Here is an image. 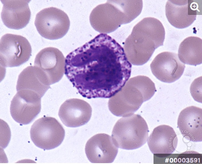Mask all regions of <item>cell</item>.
I'll return each mask as SVG.
<instances>
[{"mask_svg":"<svg viewBox=\"0 0 202 164\" xmlns=\"http://www.w3.org/2000/svg\"><path fill=\"white\" fill-rule=\"evenodd\" d=\"M177 125L185 139L193 142L202 140V109L192 106L183 109L180 113Z\"/></svg>","mask_w":202,"mask_h":164,"instance_id":"obj_16","label":"cell"},{"mask_svg":"<svg viewBox=\"0 0 202 164\" xmlns=\"http://www.w3.org/2000/svg\"><path fill=\"white\" fill-rule=\"evenodd\" d=\"M41 98L31 90L17 91L11 101L10 112L12 118L21 124L30 123L40 111Z\"/></svg>","mask_w":202,"mask_h":164,"instance_id":"obj_10","label":"cell"},{"mask_svg":"<svg viewBox=\"0 0 202 164\" xmlns=\"http://www.w3.org/2000/svg\"><path fill=\"white\" fill-rule=\"evenodd\" d=\"M149 132L144 119L139 115L133 114L118 120L113 128L112 138L118 148L133 150L145 143Z\"/></svg>","mask_w":202,"mask_h":164,"instance_id":"obj_5","label":"cell"},{"mask_svg":"<svg viewBox=\"0 0 202 164\" xmlns=\"http://www.w3.org/2000/svg\"><path fill=\"white\" fill-rule=\"evenodd\" d=\"M179 58L183 63L196 66L202 63V40L199 37L191 36L180 44L178 52Z\"/></svg>","mask_w":202,"mask_h":164,"instance_id":"obj_19","label":"cell"},{"mask_svg":"<svg viewBox=\"0 0 202 164\" xmlns=\"http://www.w3.org/2000/svg\"><path fill=\"white\" fill-rule=\"evenodd\" d=\"M185 65L176 53L164 52L158 54L150 64L153 74L160 81L171 83L178 79L184 71Z\"/></svg>","mask_w":202,"mask_h":164,"instance_id":"obj_11","label":"cell"},{"mask_svg":"<svg viewBox=\"0 0 202 164\" xmlns=\"http://www.w3.org/2000/svg\"><path fill=\"white\" fill-rule=\"evenodd\" d=\"M165 8L166 16L169 22L179 29L191 25L199 12L197 3L191 0H168Z\"/></svg>","mask_w":202,"mask_h":164,"instance_id":"obj_13","label":"cell"},{"mask_svg":"<svg viewBox=\"0 0 202 164\" xmlns=\"http://www.w3.org/2000/svg\"><path fill=\"white\" fill-rule=\"evenodd\" d=\"M32 53L30 42L20 35L6 34L0 41V64L3 67L19 66L28 61Z\"/></svg>","mask_w":202,"mask_h":164,"instance_id":"obj_7","label":"cell"},{"mask_svg":"<svg viewBox=\"0 0 202 164\" xmlns=\"http://www.w3.org/2000/svg\"><path fill=\"white\" fill-rule=\"evenodd\" d=\"M142 7V0L108 1L93 9L90 16V22L96 31L110 33L136 18Z\"/></svg>","mask_w":202,"mask_h":164,"instance_id":"obj_3","label":"cell"},{"mask_svg":"<svg viewBox=\"0 0 202 164\" xmlns=\"http://www.w3.org/2000/svg\"><path fill=\"white\" fill-rule=\"evenodd\" d=\"M131 67L123 48L101 33L67 56L65 73L83 97L109 98L124 86Z\"/></svg>","mask_w":202,"mask_h":164,"instance_id":"obj_1","label":"cell"},{"mask_svg":"<svg viewBox=\"0 0 202 164\" xmlns=\"http://www.w3.org/2000/svg\"><path fill=\"white\" fill-rule=\"evenodd\" d=\"M34 24L42 37L49 40L61 38L67 33L70 22L67 14L56 7L44 9L36 15Z\"/></svg>","mask_w":202,"mask_h":164,"instance_id":"obj_6","label":"cell"},{"mask_svg":"<svg viewBox=\"0 0 202 164\" xmlns=\"http://www.w3.org/2000/svg\"><path fill=\"white\" fill-rule=\"evenodd\" d=\"M92 108L88 102L77 98L66 100L61 106L59 116L66 126L76 127L86 124L90 120Z\"/></svg>","mask_w":202,"mask_h":164,"instance_id":"obj_14","label":"cell"},{"mask_svg":"<svg viewBox=\"0 0 202 164\" xmlns=\"http://www.w3.org/2000/svg\"><path fill=\"white\" fill-rule=\"evenodd\" d=\"M31 138L37 147L50 150L59 146L63 140L65 131L55 118L43 117L36 120L30 130Z\"/></svg>","mask_w":202,"mask_h":164,"instance_id":"obj_8","label":"cell"},{"mask_svg":"<svg viewBox=\"0 0 202 164\" xmlns=\"http://www.w3.org/2000/svg\"><path fill=\"white\" fill-rule=\"evenodd\" d=\"M118 148L110 136L99 133L87 141L85 151L88 159L92 163H111L116 157Z\"/></svg>","mask_w":202,"mask_h":164,"instance_id":"obj_12","label":"cell"},{"mask_svg":"<svg viewBox=\"0 0 202 164\" xmlns=\"http://www.w3.org/2000/svg\"><path fill=\"white\" fill-rule=\"evenodd\" d=\"M50 88L42 73L34 66L24 69L19 75L16 90L26 89L34 91L42 97Z\"/></svg>","mask_w":202,"mask_h":164,"instance_id":"obj_18","label":"cell"},{"mask_svg":"<svg viewBox=\"0 0 202 164\" xmlns=\"http://www.w3.org/2000/svg\"><path fill=\"white\" fill-rule=\"evenodd\" d=\"M147 144L154 154H171L177 147V137L173 128L162 125L154 128L147 138Z\"/></svg>","mask_w":202,"mask_h":164,"instance_id":"obj_17","label":"cell"},{"mask_svg":"<svg viewBox=\"0 0 202 164\" xmlns=\"http://www.w3.org/2000/svg\"><path fill=\"white\" fill-rule=\"evenodd\" d=\"M131 93L121 90L110 97L109 109L114 115L119 117L131 116L137 110L143 102L150 99L156 91L155 84L148 77L138 76L131 78Z\"/></svg>","mask_w":202,"mask_h":164,"instance_id":"obj_4","label":"cell"},{"mask_svg":"<svg viewBox=\"0 0 202 164\" xmlns=\"http://www.w3.org/2000/svg\"><path fill=\"white\" fill-rule=\"evenodd\" d=\"M165 31L161 22L154 17L144 18L133 27L127 38L124 49L130 62L142 65L149 60L155 50L163 45Z\"/></svg>","mask_w":202,"mask_h":164,"instance_id":"obj_2","label":"cell"},{"mask_svg":"<svg viewBox=\"0 0 202 164\" xmlns=\"http://www.w3.org/2000/svg\"><path fill=\"white\" fill-rule=\"evenodd\" d=\"M191 95L196 101L202 102V77L196 78L191 84L190 88Z\"/></svg>","mask_w":202,"mask_h":164,"instance_id":"obj_20","label":"cell"},{"mask_svg":"<svg viewBox=\"0 0 202 164\" xmlns=\"http://www.w3.org/2000/svg\"><path fill=\"white\" fill-rule=\"evenodd\" d=\"M3 7L1 13L2 21L7 27L19 30L29 23L31 13L28 5L30 0H1Z\"/></svg>","mask_w":202,"mask_h":164,"instance_id":"obj_15","label":"cell"},{"mask_svg":"<svg viewBox=\"0 0 202 164\" xmlns=\"http://www.w3.org/2000/svg\"><path fill=\"white\" fill-rule=\"evenodd\" d=\"M65 58L58 49L48 47L41 50L36 55L34 66L42 73L47 84L59 81L65 71Z\"/></svg>","mask_w":202,"mask_h":164,"instance_id":"obj_9","label":"cell"}]
</instances>
